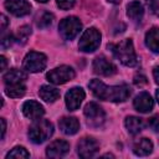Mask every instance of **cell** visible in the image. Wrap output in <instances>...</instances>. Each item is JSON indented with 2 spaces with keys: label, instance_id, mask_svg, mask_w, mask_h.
Masks as SVG:
<instances>
[{
  "label": "cell",
  "instance_id": "cell-2",
  "mask_svg": "<svg viewBox=\"0 0 159 159\" xmlns=\"http://www.w3.org/2000/svg\"><path fill=\"white\" fill-rule=\"evenodd\" d=\"M109 48H112V52L114 53V56L124 65V66H129L133 67L138 63V58L133 47V42L129 39H125L123 41H120L117 45H109Z\"/></svg>",
  "mask_w": 159,
  "mask_h": 159
},
{
  "label": "cell",
  "instance_id": "cell-18",
  "mask_svg": "<svg viewBox=\"0 0 159 159\" xmlns=\"http://www.w3.org/2000/svg\"><path fill=\"white\" fill-rule=\"evenodd\" d=\"M153 150V143L148 139V138H140L139 140H137L133 145V152L134 154L139 155V157H144L150 154Z\"/></svg>",
  "mask_w": 159,
  "mask_h": 159
},
{
  "label": "cell",
  "instance_id": "cell-4",
  "mask_svg": "<svg viewBox=\"0 0 159 159\" xmlns=\"http://www.w3.org/2000/svg\"><path fill=\"white\" fill-rule=\"evenodd\" d=\"M99 43H101V32L94 27H89L81 36L78 47L83 52H93L98 48Z\"/></svg>",
  "mask_w": 159,
  "mask_h": 159
},
{
  "label": "cell",
  "instance_id": "cell-7",
  "mask_svg": "<svg viewBox=\"0 0 159 159\" xmlns=\"http://www.w3.org/2000/svg\"><path fill=\"white\" fill-rule=\"evenodd\" d=\"M46 78L53 84H63L75 78V71L70 66H60L51 70L46 75Z\"/></svg>",
  "mask_w": 159,
  "mask_h": 159
},
{
  "label": "cell",
  "instance_id": "cell-8",
  "mask_svg": "<svg viewBox=\"0 0 159 159\" xmlns=\"http://www.w3.org/2000/svg\"><path fill=\"white\" fill-rule=\"evenodd\" d=\"M84 116L91 127H99L104 122V111L96 102H89L86 104Z\"/></svg>",
  "mask_w": 159,
  "mask_h": 159
},
{
  "label": "cell",
  "instance_id": "cell-26",
  "mask_svg": "<svg viewBox=\"0 0 159 159\" xmlns=\"http://www.w3.org/2000/svg\"><path fill=\"white\" fill-rule=\"evenodd\" d=\"M52 21H53V15L50 12H43L37 21V26L41 29H45V27H48L52 24Z\"/></svg>",
  "mask_w": 159,
  "mask_h": 159
},
{
  "label": "cell",
  "instance_id": "cell-34",
  "mask_svg": "<svg viewBox=\"0 0 159 159\" xmlns=\"http://www.w3.org/2000/svg\"><path fill=\"white\" fill-rule=\"evenodd\" d=\"M0 61H1V71H5L6 70V58L4 56H1Z\"/></svg>",
  "mask_w": 159,
  "mask_h": 159
},
{
  "label": "cell",
  "instance_id": "cell-28",
  "mask_svg": "<svg viewBox=\"0 0 159 159\" xmlns=\"http://www.w3.org/2000/svg\"><path fill=\"white\" fill-rule=\"evenodd\" d=\"M148 124L154 132H159V114H155L152 118H149Z\"/></svg>",
  "mask_w": 159,
  "mask_h": 159
},
{
  "label": "cell",
  "instance_id": "cell-5",
  "mask_svg": "<svg viewBox=\"0 0 159 159\" xmlns=\"http://www.w3.org/2000/svg\"><path fill=\"white\" fill-rule=\"evenodd\" d=\"M81 29H82V24L75 16H70V17L63 19L58 25L60 34L65 40H73L78 35Z\"/></svg>",
  "mask_w": 159,
  "mask_h": 159
},
{
  "label": "cell",
  "instance_id": "cell-36",
  "mask_svg": "<svg viewBox=\"0 0 159 159\" xmlns=\"http://www.w3.org/2000/svg\"><path fill=\"white\" fill-rule=\"evenodd\" d=\"M109 2H112V4H119L120 2V0H108Z\"/></svg>",
  "mask_w": 159,
  "mask_h": 159
},
{
  "label": "cell",
  "instance_id": "cell-10",
  "mask_svg": "<svg viewBox=\"0 0 159 159\" xmlns=\"http://www.w3.org/2000/svg\"><path fill=\"white\" fill-rule=\"evenodd\" d=\"M83 99H84V91L81 87H73V88H71L66 93V97H65L66 106H67L68 111H76V109H78Z\"/></svg>",
  "mask_w": 159,
  "mask_h": 159
},
{
  "label": "cell",
  "instance_id": "cell-15",
  "mask_svg": "<svg viewBox=\"0 0 159 159\" xmlns=\"http://www.w3.org/2000/svg\"><path fill=\"white\" fill-rule=\"evenodd\" d=\"M153 104H154V102H153L150 94L147 93V92L139 93V94L135 97L134 102H133L134 108H135L138 112H140V113H148V112H150L152 108H153Z\"/></svg>",
  "mask_w": 159,
  "mask_h": 159
},
{
  "label": "cell",
  "instance_id": "cell-20",
  "mask_svg": "<svg viewBox=\"0 0 159 159\" xmlns=\"http://www.w3.org/2000/svg\"><path fill=\"white\" fill-rule=\"evenodd\" d=\"M127 15L129 19H132L133 21H140L143 15H144V10L143 6L139 1H132L127 5Z\"/></svg>",
  "mask_w": 159,
  "mask_h": 159
},
{
  "label": "cell",
  "instance_id": "cell-12",
  "mask_svg": "<svg viewBox=\"0 0 159 159\" xmlns=\"http://www.w3.org/2000/svg\"><path fill=\"white\" fill-rule=\"evenodd\" d=\"M93 71L94 73L101 76H112L113 73H116L117 67L106 57L99 56V57H96L93 61Z\"/></svg>",
  "mask_w": 159,
  "mask_h": 159
},
{
  "label": "cell",
  "instance_id": "cell-21",
  "mask_svg": "<svg viewBox=\"0 0 159 159\" xmlns=\"http://www.w3.org/2000/svg\"><path fill=\"white\" fill-rule=\"evenodd\" d=\"M39 94L40 97L45 101V102H48V103H52L55 102L56 99H58L60 97V91L55 87H51V86H42L39 91Z\"/></svg>",
  "mask_w": 159,
  "mask_h": 159
},
{
  "label": "cell",
  "instance_id": "cell-13",
  "mask_svg": "<svg viewBox=\"0 0 159 159\" xmlns=\"http://www.w3.org/2000/svg\"><path fill=\"white\" fill-rule=\"evenodd\" d=\"M22 112H24V114H25L26 118L32 119V120H36V119H39L40 117L43 116L45 109H43V107L39 102L30 99V101H26L22 104Z\"/></svg>",
  "mask_w": 159,
  "mask_h": 159
},
{
  "label": "cell",
  "instance_id": "cell-37",
  "mask_svg": "<svg viewBox=\"0 0 159 159\" xmlns=\"http://www.w3.org/2000/svg\"><path fill=\"white\" fill-rule=\"evenodd\" d=\"M157 99H158V102H159V89L157 91Z\"/></svg>",
  "mask_w": 159,
  "mask_h": 159
},
{
  "label": "cell",
  "instance_id": "cell-9",
  "mask_svg": "<svg viewBox=\"0 0 159 159\" xmlns=\"http://www.w3.org/2000/svg\"><path fill=\"white\" fill-rule=\"evenodd\" d=\"M98 149H99V145L97 140L89 137L82 138L77 144V152L81 158H92L97 154Z\"/></svg>",
  "mask_w": 159,
  "mask_h": 159
},
{
  "label": "cell",
  "instance_id": "cell-31",
  "mask_svg": "<svg viewBox=\"0 0 159 159\" xmlns=\"http://www.w3.org/2000/svg\"><path fill=\"white\" fill-rule=\"evenodd\" d=\"M134 84H137V86H143V84H145L147 83V77L144 76V75H142V73H137L135 76H134Z\"/></svg>",
  "mask_w": 159,
  "mask_h": 159
},
{
  "label": "cell",
  "instance_id": "cell-1",
  "mask_svg": "<svg viewBox=\"0 0 159 159\" xmlns=\"http://www.w3.org/2000/svg\"><path fill=\"white\" fill-rule=\"evenodd\" d=\"M89 88L92 93L103 101L112 102H124L130 96V88L127 84L120 86H107L99 80H92L89 82Z\"/></svg>",
  "mask_w": 159,
  "mask_h": 159
},
{
  "label": "cell",
  "instance_id": "cell-11",
  "mask_svg": "<svg viewBox=\"0 0 159 159\" xmlns=\"http://www.w3.org/2000/svg\"><path fill=\"white\" fill-rule=\"evenodd\" d=\"M4 5L15 16H25L31 11V5L26 0H5Z\"/></svg>",
  "mask_w": 159,
  "mask_h": 159
},
{
  "label": "cell",
  "instance_id": "cell-29",
  "mask_svg": "<svg viewBox=\"0 0 159 159\" xmlns=\"http://www.w3.org/2000/svg\"><path fill=\"white\" fill-rule=\"evenodd\" d=\"M147 2L150 10L159 17V0H147Z\"/></svg>",
  "mask_w": 159,
  "mask_h": 159
},
{
  "label": "cell",
  "instance_id": "cell-35",
  "mask_svg": "<svg viewBox=\"0 0 159 159\" xmlns=\"http://www.w3.org/2000/svg\"><path fill=\"white\" fill-rule=\"evenodd\" d=\"M1 124H2V129H1V138H4L5 135V130H6V123H5V119L1 118Z\"/></svg>",
  "mask_w": 159,
  "mask_h": 159
},
{
  "label": "cell",
  "instance_id": "cell-6",
  "mask_svg": "<svg viewBox=\"0 0 159 159\" xmlns=\"http://www.w3.org/2000/svg\"><path fill=\"white\" fill-rule=\"evenodd\" d=\"M46 63H47V58L43 53L37 52V51H31L25 56L22 65L26 71L36 73V72H41L42 70H45Z\"/></svg>",
  "mask_w": 159,
  "mask_h": 159
},
{
  "label": "cell",
  "instance_id": "cell-27",
  "mask_svg": "<svg viewBox=\"0 0 159 159\" xmlns=\"http://www.w3.org/2000/svg\"><path fill=\"white\" fill-rule=\"evenodd\" d=\"M76 0H57V6L62 10H68L73 7Z\"/></svg>",
  "mask_w": 159,
  "mask_h": 159
},
{
  "label": "cell",
  "instance_id": "cell-19",
  "mask_svg": "<svg viewBox=\"0 0 159 159\" xmlns=\"http://www.w3.org/2000/svg\"><path fill=\"white\" fill-rule=\"evenodd\" d=\"M145 45L155 53H159V29L153 27L145 35Z\"/></svg>",
  "mask_w": 159,
  "mask_h": 159
},
{
  "label": "cell",
  "instance_id": "cell-24",
  "mask_svg": "<svg viewBox=\"0 0 159 159\" xmlns=\"http://www.w3.org/2000/svg\"><path fill=\"white\" fill-rule=\"evenodd\" d=\"M30 154L29 152L24 148V147H15L14 149H11L7 154H6V158L10 159V158H17V159H22V158H29Z\"/></svg>",
  "mask_w": 159,
  "mask_h": 159
},
{
  "label": "cell",
  "instance_id": "cell-33",
  "mask_svg": "<svg viewBox=\"0 0 159 159\" xmlns=\"http://www.w3.org/2000/svg\"><path fill=\"white\" fill-rule=\"evenodd\" d=\"M6 25H7V19H6V16H5V15H1V31L5 30Z\"/></svg>",
  "mask_w": 159,
  "mask_h": 159
},
{
  "label": "cell",
  "instance_id": "cell-23",
  "mask_svg": "<svg viewBox=\"0 0 159 159\" xmlns=\"http://www.w3.org/2000/svg\"><path fill=\"white\" fill-rule=\"evenodd\" d=\"M26 87L24 83H14V84H6L5 93L11 98H20L25 94Z\"/></svg>",
  "mask_w": 159,
  "mask_h": 159
},
{
  "label": "cell",
  "instance_id": "cell-38",
  "mask_svg": "<svg viewBox=\"0 0 159 159\" xmlns=\"http://www.w3.org/2000/svg\"><path fill=\"white\" fill-rule=\"evenodd\" d=\"M36 1H39V2H46V1H48V0H36Z\"/></svg>",
  "mask_w": 159,
  "mask_h": 159
},
{
  "label": "cell",
  "instance_id": "cell-17",
  "mask_svg": "<svg viewBox=\"0 0 159 159\" xmlns=\"http://www.w3.org/2000/svg\"><path fill=\"white\" fill-rule=\"evenodd\" d=\"M26 78H27V75H26L22 70H17V68L9 70V71H7L6 73H4V76H2V80H4L5 84L24 83Z\"/></svg>",
  "mask_w": 159,
  "mask_h": 159
},
{
  "label": "cell",
  "instance_id": "cell-22",
  "mask_svg": "<svg viewBox=\"0 0 159 159\" xmlns=\"http://www.w3.org/2000/svg\"><path fill=\"white\" fill-rule=\"evenodd\" d=\"M124 124H125V128L128 129V132L130 134H138L143 129V127H144L143 119L139 118V117H134V116L127 117Z\"/></svg>",
  "mask_w": 159,
  "mask_h": 159
},
{
  "label": "cell",
  "instance_id": "cell-32",
  "mask_svg": "<svg viewBox=\"0 0 159 159\" xmlns=\"http://www.w3.org/2000/svg\"><path fill=\"white\" fill-rule=\"evenodd\" d=\"M153 76H154L155 82L159 84V66H157V67L154 68V71H153Z\"/></svg>",
  "mask_w": 159,
  "mask_h": 159
},
{
  "label": "cell",
  "instance_id": "cell-14",
  "mask_svg": "<svg viewBox=\"0 0 159 159\" xmlns=\"http://www.w3.org/2000/svg\"><path fill=\"white\" fill-rule=\"evenodd\" d=\"M68 150H70V144L66 140L57 139L50 143V145L46 149V155L50 158H60L67 154Z\"/></svg>",
  "mask_w": 159,
  "mask_h": 159
},
{
  "label": "cell",
  "instance_id": "cell-25",
  "mask_svg": "<svg viewBox=\"0 0 159 159\" xmlns=\"http://www.w3.org/2000/svg\"><path fill=\"white\" fill-rule=\"evenodd\" d=\"M31 35V29H30V26H21L19 30H17V37H16V40L19 41V42H21V43H25L26 41H27V39H29V36Z\"/></svg>",
  "mask_w": 159,
  "mask_h": 159
},
{
  "label": "cell",
  "instance_id": "cell-3",
  "mask_svg": "<svg viewBox=\"0 0 159 159\" xmlns=\"http://www.w3.org/2000/svg\"><path fill=\"white\" fill-rule=\"evenodd\" d=\"M52 133H53V124L47 119H36L29 129L30 140L35 144L43 143L52 135Z\"/></svg>",
  "mask_w": 159,
  "mask_h": 159
},
{
  "label": "cell",
  "instance_id": "cell-30",
  "mask_svg": "<svg viewBox=\"0 0 159 159\" xmlns=\"http://www.w3.org/2000/svg\"><path fill=\"white\" fill-rule=\"evenodd\" d=\"M11 43H12V35L11 34H7L6 36H2V39H1V47L2 48H7Z\"/></svg>",
  "mask_w": 159,
  "mask_h": 159
},
{
  "label": "cell",
  "instance_id": "cell-16",
  "mask_svg": "<svg viewBox=\"0 0 159 159\" xmlns=\"http://www.w3.org/2000/svg\"><path fill=\"white\" fill-rule=\"evenodd\" d=\"M58 125H60V129L65 134H68V135H72V134L77 133L78 129H80V122L75 117H63V118H61L60 122H58Z\"/></svg>",
  "mask_w": 159,
  "mask_h": 159
}]
</instances>
